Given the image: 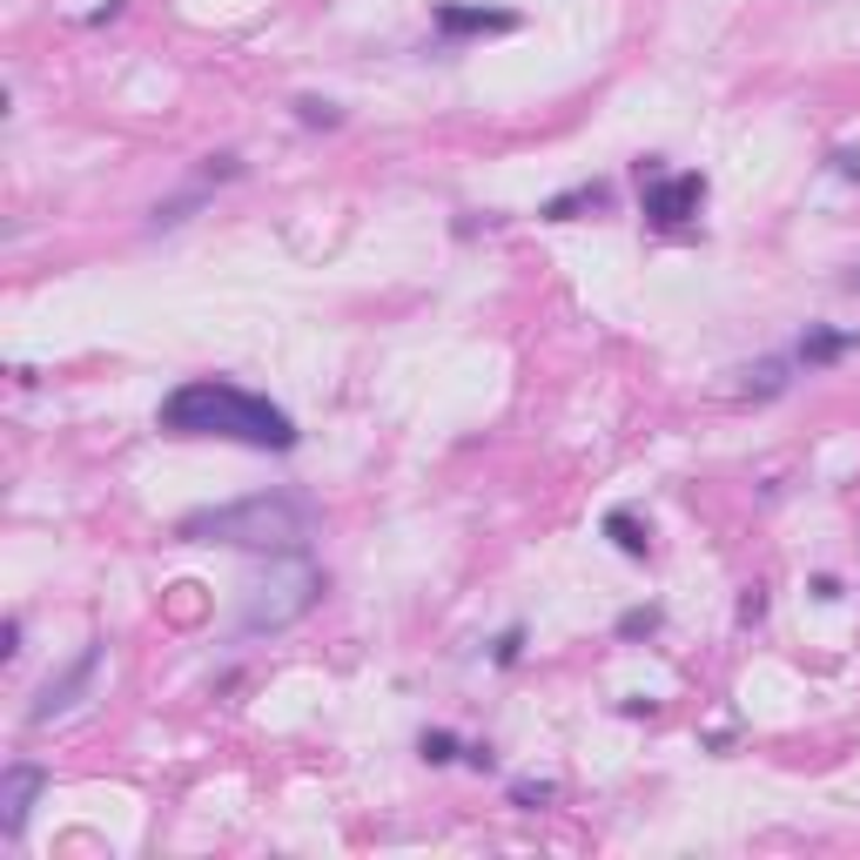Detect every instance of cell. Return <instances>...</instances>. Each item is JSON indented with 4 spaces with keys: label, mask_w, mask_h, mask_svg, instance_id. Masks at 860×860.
<instances>
[{
    "label": "cell",
    "mask_w": 860,
    "mask_h": 860,
    "mask_svg": "<svg viewBox=\"0 0 860 860\" xmlns=\"http://www.w3.org/2000/svg\"><path fill=\"white\" fill-rule=\"evenodd\" d=\"M322 511L303 498V491H256V498H236V505H208V511H189L176 518V545H229V552H309Z\"/></svg>",
    "instance_id": "7a4b0ae2"
},
{
    "label": "cell",
    "mask_w": 860,
    "mask_h": 860,
    "mask_svg": "<svg viewBox=\"0 0 860 860\" xmlns=\"http://www.w3.org/2000/svg\"><path fill=\"white\" fill-rule=\"evenodd\" d=\"M659 625H666V606H632V612H619L612 638H619V645H638V638H653Z\"/></svg>",
    "instance_id": "9a60e30c"
},
{
    "label": "cell",
    "mask_w": 860,
    "mask_h": 860,
    "mask_svg": "<svg viewBox=\"0 0 860 860\" xmlns=\"http://www.w3.org/2000/svg\"><path fill=\"white\" fill-rule=\"evenodd\" d=\"M518 659H524V625H505V632L491 638V666H505V672H511Z\"/></svg>",
    "instance_id": "ac0fdd59"
},
{
    "label": "cell",
    "mask_w": 860,
    "mask_h": 860,
    "mask_svg": "<svg viewBox=\"0 0 860 860\" xmlns=\"http://www.w3.org/2000/svg\"><path fill=\"white\" fill-rule=\"evenodd\" d=\"M417 760H423V767H457V760H464V739H457L451 726H423V733H417Z\"/></svg>",
    "instance_id": "4fadbf2b"
},
{
    "label": "cell",
    "mask_w": 860,
    "mask_h": 860,
    "mask_svg": "<svg viewBox=\"0 0 860 860\" xmlns=\"http://www.w3.org/2000/svg\"><path fill=\"white\" fill-rule=\"evenodd\" d=\"M606 538H612V552L632 558V565L653 558V531H645V518H638L632 505H612V511H606Z\"/></svg>",
    "instance_id": "8fae6325"
},
{
    "label": "cell",
    "mask_w": 860,
    "mask_h": 860,
    "mask_svg": "<svg viewBox=\"0 0 860 860\" xmlns=\"http://www.w3.org/2000/svg\"><path fill=\"white\" fill-rule=\"evenodd\" d=\"M322 591H330V578L309 565V552H283V578H276V585L262 578V585L249 591V606H242V632H290L296 619L316 612Z\"/></svg>",
    "instance_id": "3957f363"
},
{
    "label": "cell",
    "mask_w": 860,
    "mask_h": 860,
    "mask_svg": "<svg viewBox=\"0 0 860 860\" xmlns=\"http://www.w3.org/2000/svg\"><path fill=\"white\" fill-rule=\"evenodd\" d=\"M632 176H638V215L653 229H666V236L686 229L692 215L706 208V189H713L699 169H666V155H638Z\"/></svg>",
    "instance_id": "277c9868"
},
{
    "label": "cell",
    "mask_w": 860,
    "mask_h": 860,
    "mask_svg": "<svg viewBox=\"0 0 860 860\" xmlns=\"http://www.w3.org/2000/svg\"><path fill=\"white\" fill-rule=\"evenodd\" d=\"M41 793H47V767L41 760H8V773H0V840L27 834V814H34Z\"/></svg>",
    "instance_id": "52a82bcc"
},
{
    "label": "cell",
    "mask_w": 860,
    "mask_h": 860,
    "mask_svg": "<svg viewBox=\"0 0 860 860\" xmlns=\"http://www.w3.org/2000/svg\"><path fill=\"white\" fill-rule=\"evenodd\" d=\"M840 290H853V296H860V269H847V276H840Z\"/></svg>",
    "instance_id": "cb8c5ba5"
},
{
    "label": "cell",
    "mask_w": 860,
    "mask_h": 860,
    "mask_svg": "<svg viewBox=\"0 0 860 860\" xmlns=\"http://www.w3.org/2000/svg\"><path fill=\"white\" fill-rule=\"evenodd\" d=\"M552 800H558L552 780H511V806H518V814H538V806H552Z\"/></svg>",
    "instance_id": "e0dca14e"
},
{
    "label": "cell",
    "mask_w": 860,
    "mask_h": 860,
    "mask_svg": "<svg viewBox=\"0 0 860 860\" xmlns=\"http://www.w3.org/2000/svg\"><path fill=\"white\" fill-rule=\"evenodd\" d=\"M101 653H108V645H101V638H88V645H81V653H75V659H68L61 672H54V679H47L41 692H34V706H27V720H34V726H47V720H68V713L81 706V699L94 692V672H101Z\"/></svg>",
    "instance_id": "5b68a950"
},
{
    "label": "cell",
    "mask_w": 860,
    "mask_h": 860,
    "mask_svg": "<svg viewBox=\"0 0 860 860\" xmlns=\"http://www.w3.org/2000/svg\"><path fill=\"white\" fill-rule=\"evenodd\" d=\"M290 115H296L303 128H322V135H330V128H343V122H350V115H343V108H337L330 94H296V101H290Z\"/></svg>",
    "instance_id": "5bb4252c"
},
{
    "label": "cell",
    "mask_w": 860,
    "mask_h": 860,
    "mask_svg": "<svg viewBox=\"0 0 860 860\" xmlns=\"http://www.w3.org/2000/svg\"><path fill=\"white\" fill-rule=\"evenodd\" d=\"M464 767H471V773H498V752L484 746V739H471V746H464Z\"/></svg>",
    "instance_id": "ffe728a7"
},
{
    "label": "cell",
    "mask_w": 860,
    "mask_h": 860,
    "mask_svg": "<svg viewBox=\"0 0 860 860\" xmlns=\"http://www.w3.org/2000/svg\"><path fill=\"white\" fill-rule=\"evenodd\" d=\"M827 161H834V176H840V182H860V148H834Z\"/></svg>",
    "instance_id": "7402d4cb"
},
{
    "label": "cell",
    "mask_w": 860,
    "mask_h": 860,
    "mask_svg": "<svg viewBox=\"0 0 860 860\" xmlns=\"http://www.w3.org/2000/svg\"><path fill=\"white\" fill-rule=\"evenodd\" d=\"M860 350V330H834V322H806V330L793 337V363L814 376V370H834L840 357Z\"/></svg>",
    "instance_id": "ba28073f"
},
{
    "label": "cell",
    "mask_w": 860,
    "mask_h": 860,
    "mask_svg": "<svg viewBox=\"0 0 860 860\" xmlns=\"http://www.w3.org/2000/svg\"><path fill=\"white\" fill-rule=\"evenodd\" d=\"M793 350L787 357H760V363H746L739 370V397H752V404H773V397H787V384H793Z\"/></svg>",
    "instance_id": "9c48e42d"
},
{
    "label": "cell",
    "mask_w": 860,
    "mask_h": 860,
    "mask_svg": "<svg viewBox=\"0 0 860 860\" xmlns=\"http://www.w3.org/2000/svg\"><path fill=\"white\" fill-rule=\"evenodd\" d=\"M733 619H739V625H760V619H767V585H746V591H739V612H733Z\"/></svg>",
    "instance_id": "d6986e66"
},
{
    "label": "cell",
    "mask_w": 860,
    "mask_h": 860,
    "mask_svg": "<svg viewBox=\"0 0 860 860\" xmlns=\"http://www.w3.org/2000/svg\"><path fill=\"white\" fill-rule=\"evenodd\" d=\"M21 632H27V625H21V612H14V619H8V625H0V653H8V659H14V653H21Z\"/></svg>",
    "instance_id": "603a6c76"
},
{
    "label": "cell",
    "mask_w": 860,
    "mask_h": 860,
    "mask_svg": "<svg viewBox=\"0 0 860 860\" xmlns=\"http://www.w3.org/2000/svg\"><path fill=\"white\" fill-rule=\"evenodd\" d=\"M249 176V161L236 155V148H223V155H202V169H195V182L202 189H215V182H242Z\"/></svg>",
    "instance_id": "2e32d148"
},
{
    "label": "cell",
    "mask_w": 860,
    "mask_h": 860,
    "mask_svg": "<svg viewBox=\"0 0 860 860\" xmlns=\"http://www.w3.org/2000/svg\"><path fill=\"white\" fill-rule=\"evenodd\" d=\"M599 208H612V182H572L538 215H545V223H578V215H599Z\"/></svg>",
    "instance_id": "30bf717a"
},
{
    "label": "cell",
    "mask_w": 860,
    "mask_h": 860,
    "mask_svg": "<svg viewBox=\"0 0 860 860\" xmlns=\"http://www.w3.org/2000/svg\"><path fill=\"white\" fill-rule=\"evenodd\" d=\"M155 423L169 438H215V444H242V451H269V457H290L303 444V430L283 404H269L229 376H189L161 397Z\"/></svg>",
    "instance_id": "6da1fadb"
},
{
    "label": "cell",
    "mask_w": 860,
    "mask_h": 860,
    "mask_svg": "<svg viewBox=\"0 0 860 860\" xmlns=\"http://www.w3.org/2000/svg\"><path fill=\"white\" fill-rule=\"evenodd\" d=\"M518 8H484V0H430V34L438 41H484V34H518Z\"/></svg>",
    "instance_id": "8992f818"
},
{
    "label": "cell",
    "mask_w": 860,
    "mask_h": 860,
    "mask_svg": "<svg viewBox=\"0 0 860 860\" xmlns=\"http://www.w3.org/2000/svg\"><path fill=\"white\" fill-rule=\"evenodd\" d=\"M202 202H208V189H202V182H189L182 195H169V202H155V208H148V229H182Z\"/></svg>",
    "instance_id": "7c38bea8"
},
{
    "label": "cell",
    "mask_w": 860,
    "mask_h": 860,
    "mask_svg": "<svg viewBox=\"0 0 860 860\" xmlns=\"http://www.w3.org/2000/svg\"><path fill=\"white\" fill-rule=\"evenodd\" d=\"M806 591H814V599H821V606H840V599H847V585H840L834 572H821V578H814V585H806Z\"/></svg>",
    "instance_id": "44dd1931"
}]
</instances>
